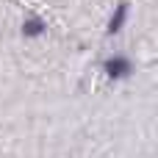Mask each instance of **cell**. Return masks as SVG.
<instances>
[{"instance_id":"obj_1","label":"cell","mask_w":158,"mask_h":158,"mask_svg":"<svg viewBox=\"0 0 158 158\" xmlns=\"http://www.w3.org/2000/svg\"><path fill=\"white\" fill-rule=\"evenodd\" d=\"M131 72H133V67H131V61L122 58V56H114V58L106 61V75H108L111 81H122V78H128Z\"/></svg>"},{"instance_id":"obj_2","label":"cell","mask_w":158,"mask_h":158,"mask_svg":"<svg viewBox=\"0 0 158 158\" xmlns=\"http://www.w3.org/2000/svg\"><path fill=\"white\" fill-rule=\"evenodd\" d=\"M125 19H128V6H125V3H119V6H117V11H114V19L108 22V33H119V31H122V25H125Z\"/></svg>"},{"instance_id":"obj_3","label":"cell","mask_w":158,"mask_h":158,"mask_svg":"<svg viewBox=\"0 0 158 158\" xmlns=\"http://www.w3.org/2000/svg\"><path fill=\"white\" fill-rule=\"evenodd\" d=\"M39 33H44V22L39 17H31L22 22V36H39Z\"/></svg>"}]
</instances>
